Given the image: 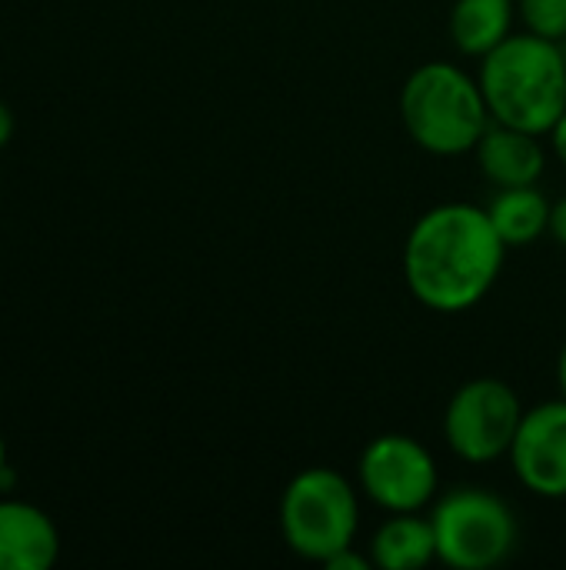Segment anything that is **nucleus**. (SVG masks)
I'll list each match as a JSON object with an SVG mask.
<instances>
[{"instance_id":"obj_1","label":"nucleus","mask_w":566,"mask_h":570,"mask_svg":"<svg viewBox=\"0 0 566 570\" xmlns=\"http://www.w3.org/2000/svg\"><path fill=\"white\" fill-rule=\"evenodd\" d=\"M507 250L487 207L437 204L404 240L407 291L437 314L474 311L494 291Z\"/></svg>"},{"instance_id":"obj_2","label":"nucleus","mask_w":566,"mask_h":570,"mask_svg":"<svg viewBox=\"0 0 566 570\" xmlns=\"http://www.w3.org/2000/svg\"><path fill=\"white\" fill-rule=\"evenodd\" d=\"M480 90L497 124L550 134L566 114V47L537 33H510L480 57Z\"/></svg>"},{"instance_id":"obj_3","label":"nucleus","mask_w":566,"mask_h":570,"mask_svg":"<svg viewBox=\"0 0 566 570\" xmlns=\"http://www.w3.org/2000/svg\"><path fill=\"white\" fill-rule=\"evenodd\" d=\"M400 120L420 150L434 157H457L474 154L494 117L477 77L450 60H430L404 80Z\"/></svg>"},{"instance_id":"obj_4","label":"nucleus","mask_w":566,"mask_h":570,"mask_svg":"<svg viewBox=\"0 0 566 570\" xmlns=\"http://www.w3.org/2000/svg\"><path fill=\"white\" fill-rule=\"evenodd\" d=\"M360 528V501L354 484L334 468H307L290 478L280 494L284 544L314 564H327L337 551L354 548Z\"/></svg>"},{"instance_id":"obj_5","label":"nucleus","mask_w":566,"mask_h":570,"mask_svg":"<svg viewBox=\"0 0 566 570\" xmlns=\"http://www.w3.org/2000/svg\"><path fill=\"white\" fill-rule=\"evenodd\" d=\"M437 561L454 570L500 568L517 548L510 504L487 488H454L434 501Z\"/></svg>"},{"instance_id":"obj_6","label":"nucleus","mask_w":566,"mask_h":570,"mask_svg":"<svg viewBox=\"0 0 566 570\" xmlns=\"http://www.w3.org/2000/svg\"><path fill=\"white\" fill-rule=\"evenodd\" d=\"M520 421L524 404L507 381L474 377L447 401L444 441L467 464H494L510 454Z\"/></svg>"},{"instance_id":"obj_7","label":"nucleus","mask_w":566,"mask_h":570,"mask_svg":"<svg viewBox=\"0 0 566 570\" xmlns=\"http://www.w3.org/2000/svg\"><path fill=\"white\" fill-rule=\"evenodd\" d=\"M360 491L387 514H414L437 501V461L410 434L374 438L357 464Z\"/></svg>"},{"instance_id":"obj_8","label":"nucleus","mask_w":566,"mask_h":570,"mask_svg":"<svg viewBox=\"0 0 566 570\" xmlns=\"http://www.w3.org/2000/svg\"><path fill=\"white\" fill-rule=\"evenodd\" d=\"M507 458L530 494L547 501L566 498V397L524 411Z\"/></svg>"},{"instance_id":"obj_9","label":"nucleus","mask_w":566,"mask_h":570,"mask_svg":"<svg viewBox=\"0 0 566 570\" xmlns=\"http://www.w3.org/2000/svg\"><path fill=\"white\" fill-rule=\"evenodd\" d=\"M474 154H477L480 174L494 187H530L544 177V167H547V150L540 144V134L497 124V120H490Z\"/></svg>"},{"instance_id":"obj_10","label":"nucleus","mask_w":566,"mask_h":570,"mask_svg":"<svg viewBox=\"0 0 566 570\" xmlns=\"http://www.w3.org/2000/svg\"><path fill=\"white\" fill-rule=\"evenodd\" d=\"M60 534L47 511L27 501H0V570H50Z\"/></svg>"},{"instance_id":"obj_11","label":"nucleus","mask_w":566,"mask_h":570,"mask_svg":"<svg viewBox=\"0 0 566 570\" xmlns=\"http://www.w3.org/2000/svg\"><path fill=\"white\" fill-rule=\"evenodd\" d=\"M370 561L384 570H420L437 561V534L430 518L420 511L390 514L370 541Z\"/></svg>"},{"instance_id":"obj_12","label":"nucleus","mask_w":566,"mask_h":570,"mask_svg":"<svg viewBox=\"0 0 566 570\" xmlns=\"http://www.w3.org/2000/svg\"><path fill=\"white\" fill-rule=\"evenodd\" d=\"M517 0H454L450 40L467 57H487L514 33Z\"/></svg>"},{"instance_id":"obj_13","label":"nucleus","mask_w":566,"mask_h":570,"mask_svg":"<svg viewBox=\"0 0 566 570\" xmlns=\"http://www.w3.org/2000/svg\"><path fill=\"white\" fill-rule=\"evenodd\" d=\"M487 214L507 247H527L540 240L550 227V200L537 184L530 187H497Z\"/></svg>"},{"instance_id":"obj_14","label":"nucleus","mask_w":566,"mask_h":570,"mask_svg":"<svg viewBox=\"0 0 566 570\" xmlns=\"http://www.w3.org/2000/svg\"><path fill=\"white\" fill-rule=\"evenodd\" d=\"M524 27L547 40H566V0H517Z\"/></svg>"},{"instance_id":"obj_15","label":"nucleus","mask_w":566,"mask_h":570,"mask_svg":"<svg viewBox=\"0 0 566 570\" xmlns=\"http://www.w3.org/2000/svg\"><path fill=\"white\" fill-rule=\"evenodd\" d=\"M370 558H360L354 548H344V551H337L324 568H330V570H370Z\"/></svg>"},{"instance_id":"obj_16","label":"nucleus","mask_w":566,"mask_h":570,"mask_svg":"<svg viewBox=\"0 0 566 570\" xmlns=\"http://www.w3.org/2000/svg\"><path fill=\"white\" fill-rule=\"evenodd\" d=\"M547 234H550L560 247H566V197L550 204V227H547Z\"/></svg>"},{"instance_id":"obj_17","label":"nucleus","mask_w":566,"mask_h":570,"mask_svg":"<svg viewBox=\"0 0 566 570\" xmlns=\"http://www.w3.org/2000/svg\"><path fill=\"white\" fill-rule=\"evenodd\" d=\"M550 147H554V154L560 157V164L566 167V114L557 120V127L550 130Z\"/></svg>"},{"instance_id":"obj_18","label":"nucleus","mask_w":566,"mask_h":570,"mask_svg":"<svg viewBox=\"0 0 566 570\" xmlns=\"http://www.w3.org/2000/svg\"><path fill=\"white\" fill-rule=\"evenodd\" d=\"M13 127H17V124H13V110H10V107L0 100V150L10 144V137H13Z\"/></svg>"},{"instance_id":"obj_19","label":"nucleus","mask_w":566,"mask_h":570,"mask_svg":"<svg viewBox=\"0 0 566 570\" xmlns=\"http://www.w3.org/2000/svg\"><path fill=\"white\" fill-rule=\"evenodd\" d=\"M557 384H560V397H566V344L557 357Z\"/></svg>"},{"instance_id":"obj_20","label":"nucleus","mask_w":566,"mask_h":570,"mask_svg":"<svg viewBox=\"0 0 566 570\" xmlns=\"http://www.w3.org/2000/svg\"><path fill=\"white\" fill-rule=\"evenodd\" d=\"M7 468V444H3V434H0V471Z\"/></svg>"}]
</instances>
